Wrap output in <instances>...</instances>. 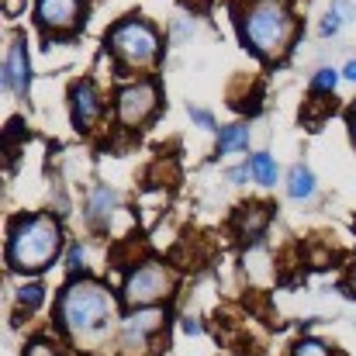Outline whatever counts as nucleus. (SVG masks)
I'll return each mask as SVG.
<instances>
[{
	"label": "nucleus",
	"instance_id": "nucleus-1",
	"mask_svg": "<svg viewBox=\"0 0 356 356\" xmlns=\"http://www.w3.org/2000/svg\"><path fill=\"white\" fill-rule=\"evenodd\" d=\"M111 315H115L111 291L97 280H76L59 298V322L76 343L97 339Z\"/></svg>",
	"mask_w": 356,
	"mask_h": 356
},
{
	"label": "nucleus",
	"instance_id": "nucleus-2",
	"mask_svg": "<svg viewBox=\"0 0 356 356\" xmlns=\"http://www.w3.org/2000/svg\"><path fill=\"white\" fill-rule=\"evenodd\" d=\"M238 31L252 52H259L263 59H280L294 38L287 0H249V7L238 14Z\"/></svg>",
	"mask_w": 356,
	"mask_h": 356
},
{
	"label": "nucleus",
	"instance_id": "nucleus-3",
	"mask_svg": "<svg viewBox=\"0 0 356 356\" xmlns=\"http://www.w3.org/2000/svg\"><path fill=\"white\" fill-rule=\"evenodd\" d=\"M63 232L56 225V218L49 215H35V218H21L10 229V242H7V263L21 273H38L45 270L56 252H59Z\"/></svg>",
	"mask_w": 356,
	"mask_h": 356
},
{
	"label": "nucleus",
	"instance_id": "nucleus-4",
	"mask_svg": "<svg viewBox=\"0 0 356 356\" xmlns=\"http://www.w3.org/2000/svg\"><path fill=\"white\" fill-rule=\"evenodd\" d=\"M108 45L118 56V63L131 66V70H145L159 56V35H156V28L145 24V21H138V17H124L121 24H115V31L108 35Z\"/></svg>",
	"mask_w": 356,
	"mask_h": 356
},
{
	"label": "nucleus",
	"instance_id": "nucleus-5",
	"mask_svg": "<svg viewBox=\"0 0 356 356\" xmlns=\"http://www.w3.org/2000/svg\"><path fill=\"white\" fill-rule=\"evenodd\" d=\"M170 291H173V277H170V270L159 266V263H142V266H135V270L128 273L121 294H124V301H128L131 308H145V305L163 301Z\"/></svg>",
	"mask_w": 356,
	"mask_h": 356
},
{
	"label": "nucleus",
	"instance_id": "nucleus-6",
	"mask_svg": "<svg viewBox=\"0 0 356 356\" xmlns=\"http://www.w3.org/2000/svg\"><path fill=\"white\" fill-rule=\"evenodd\" d=\"M159 104V90L152 83H131L118 94V121L124 128H138L142 121H149V115Z\"/></svg>",
	"mask_w": 356,
	"mask_h": 356
},
{
	"label": "nucleus",
	"instance_id": "nucleus-7",
	"mask_svg": "<svg viewBox=\"0 0 356 356\" xmlns=\"http://www.w3.org/2000/svg\"><path fill=\"white\" fill-rule=\"evenodd\" d=\"M166 322V312L163 308H152V305H145V308H135L124 322H121V346H124V353L135 356L145 350V339L159 329Z\"/></svg>",
	"mask_w": 356,
	"mask_h": 356
},
{
	"label": "nucleus",
	"instance_id": "nucleus-8",
	"mask_svg": "<svg viewBox=\"0 0 356 356\" xmlns=\"http://www.w3.org/2000/svg\"><path fill=\"white\" fill-rule=\"evenodd\" d=\"M80 14H83V0H38L35 3V17L49 31H73L80 24Z\"/></svg>",
	"mask_w": 356,
	"mask_h": 356
},
{
	"label": "nucleus",
	"instance_id": "nucleus-9",
	"mask_svg": "<svg viewBox=\"0 0 356 356\" xmlns=\"http://www.w3.org/2000/svg\"><path fill=\"white\" fill-rule=\"evenodd\" d=\"M101 111H104V104H101L97 87H94L90 80L76 83V87H73V121H76V128H90V124H97Z\"/></svg>",
	"mask_w": 356,
	"mask_h": 356
},
{
	"label": "nucleus",
	"instance_id": "nucleus-10",
	"mask_svg": "<svg viewBox=\"0 0 356 356\" xmlns=\"http://www.w3.org/2000/svg\"><path fill=\"white\" fill-rule=\"evenodd\" d=\"M3 83H7V90H14L17 97L28 94V52H24V42H21V38H14V45H10V52H7Z\"/></svg>",
	"mask_w": 356,
	"mask_h": 356
},
{
	"label": "nucleus",
	"instance_id": "nucleus-11",
	"mask_svg": "<svg viewBox=\"0 0 356 356\" xmlns=\"http://www.w3.org/2000/svg\"><path fill=\"white\" fill-rule=\"evenodd\" d=\"M115 204H118V194H115L111 187H97V191L90 194V204H87V211H90V222H94V225H104V222L111 218Z\"/></svg>",
	"mask_w": 356,
	"mask_h": 356
},
{
	"label": "nucleus",
	"instance_id": "nucleus-12",
	"mask_svg": "<svg viewBox=\"0 0 356 356\" xmlns=\"http://www.w3.org/2000/svg\"><path fill=\"white\" fill-rule=\"evenodd\" d=\"M287 194L298 197V201H305V197L315 194V177H312L308 166H294V170H291V177H287Z\"/></svg>",
	"mask_w": 356,
	"mask_h": 356
},
{
	"label": "nucleus",
	"instance_id": "nucleus-13",
	"mask_svg": "<svg viewBox=\"0 0 356 356\" xmlns=\"http://www.w3.org/2000/svg\"><path fill=\"white\" fill-rule=\"evenodd\" d=\"M350 17H353L350 0H332V7H329V14H325V21H322V35H336Z\"/></svg>",
	"mask_w": 356,
	"mask_h": 356
},
{
	"label": "nucleus",
	"instance_id": "nucleus-14",
	"mask_svg": "<svg viewBox=\"0 0 356 356\" xmlns=\"http://www.w3.org/2000/svg\"><path fill=\"white\" fill-rule=\"evenodd\" d=\"M266 218H270V211H266V208L249 204V208H242V211H238V229H242V232H249V236H259V232H263V225H266Z\"/></svg>",
	"mask_w": 356,
	"mask_h": 356
},
{
	"label": "nucleus",
	"instance_id": "nucleus-15",
	"mask_svg": "<svg viewBox=\"0 0 356 356\" xmlns=\"http://www.w3.org/2000/svg\"><path fill=\"white\" fill-rule=\"evenodd\" d=\"M249 145V128L245 124H232V128H222V138H218V152H236Z\"/></svg>",
	"mask_w": 356,
	"mask_h": 356
},
{
	"label": "nucleus",
	"instance_id": "nucleus-16",
	"mask_svg": "<svg viewBox=\"0 0 356 356\" xmlns=\"http://www.w3.org/2000/svg\"><path fill=\"white\" fill-rule=\"evenodd\" d=\"M249 170H252V177H256L259 184H273V180H277V163H273L266 152H256V156L249 159Z\"/></svg>",
	"mask_w": 356,
	"mask_h": 356
},
{
	"label": "nucleus",
	"instance_id": "nucleus-17",
	"mask_svg": "<svg viewBox=\"0 0 356 356\" xmlns=\"http://www.w3.org/2000/svg\"><path fill=\"white\" fill-rule=\"evenodd\" d=\"M336 83H339V73L336 70H318L315 80H312V90L315 94H325V90H336Z\"/></svg>",
	"mask_w": 356,
	"mask_h": 356
},
{
	"label": "nucleus",
	"instance_id": "nucleus-18",
	"mask_svg": "<svg viewBox=\"0 0 356 356\" xmlns=\"http://www.w3.org/2000/svg\"><path fill=\"white\" fill-rule=\"evenodd\" d=\"M294 356H332V350H325V346L315 343V339H305V343H298Z\"/></svg>",
	"mask_w": 356,
	"mask_h": 356
},
{
	"label": "nucleus",
	"instance_id": "nucleus-19",
	"mask_svg": "<svg viewBox=\"0 0 356 356\" xmlns=\"http://www.w3.org/2000/svg\"><path fill=\"white\" fill-rule=\"evenodd\" d=\"M17 301H21V305H28V308H35V305L42 301V287H38V284L21 287V291H17Z\"/></svg>",
	"mask_w": 356,
	"mask_h": 356
},
{
	"label": "nucleus",
	"instance_id": "nucleus-20",
	"mask_svg": "<svg viewBox=\"0 0 356 356\" xmlns=\"http://www.w3.org/2000/svg\"><path fill=\"white\" fill-rule=\"evenodd\" d=\"M191 118L197 121L201 128H215V118H211L208 111H201V108H191Z\"/></svg>",
	"mask_w": 356,
	"mask_h": 356
},
{
	"label": "nucleus",
	"instance_id": "nucleus-21",
	"mask_svg": "<svg viewBox=\"0 0 356 356\" xmlns=\"http://www.w3.org/2000/svg\"><path fill=\"white\" fill-rule=\"evenodd\" d=\"M80 263H83V245H73V252H70V270H80Z\"/></svg>",
	"mask_w": 356,
	"mask_h": 356
},
{
	"label": "nucleus",
	"instance_id": "nucleus-22",
	"mask_svg": "<svg viewBox=\"0 0 356 356\" xmlns=\"http://www.w3.org/2000/svg\"><path fill=\"white\" fill-rule=\"evenodd\" d=\"M28 356H59L52 346H45V343H38V346H31V353Z\"/></svg>",
	"mask_w": 356,
	"mask_h": 356
},
{
	"label": "nucleus",
	"instance_id": "nucleus-23",
	"mask_svg": "<svg viewBox=\"0 0 356 356\" xmlns=\"http://www.w3.org/2000/svg\"><path fill=\"white\" fill-rule=\"evenodd\" d=\"M245 177H249V166H238V170H232V173H229V180H232V184H242Z\"/></svg>",
	"mask_w": 356,
	"mask_h": 356
},
{
	"label": "nucleus",
	"instance_id": "nucleus-24",
	"mask_svg": "<svg viewBox=\"0 0 356 356\" xmlns=\"http://www.w3.org/2000/svg\"><path fill=\"white\" fill-rule=\"evenodd\" d=\"M343 76H346V80H353V83H356V59H350V63H346V70H343Z\"/></svg>",
	"mask_w": 356,
	"mask_h": 356
},
{
	"label": "nucleus",
	"instance_id": "nucleus-25",
	"mask_svg": "<svg viewBox=\"0 0 356 356\" xmlns=\"http://www.w3.org/2000/svg\"><path fill=\"white\" fill-rule=\"evenodd\" d=\"M350 287H353V291H356V270H353V277H350Z\"/></svg>",
	"mask_w": 356,
	"mask_h": 356
},
{
	"label": "nucleus",
	"instance_id": "nucleus-26",
	"mask_svg": "<svg viewBox=\"0 0 356 356\" xmlns=\"http://www.w3.org/2000/svg\"><path fill=\"white\" fill-rule=\"evenodd\" d=\"M350 124H353V135H356V115H353V121H350Z\"/></svg>",
	"mask_w": 356,
	"mask_h": 356
}]
</instances>
